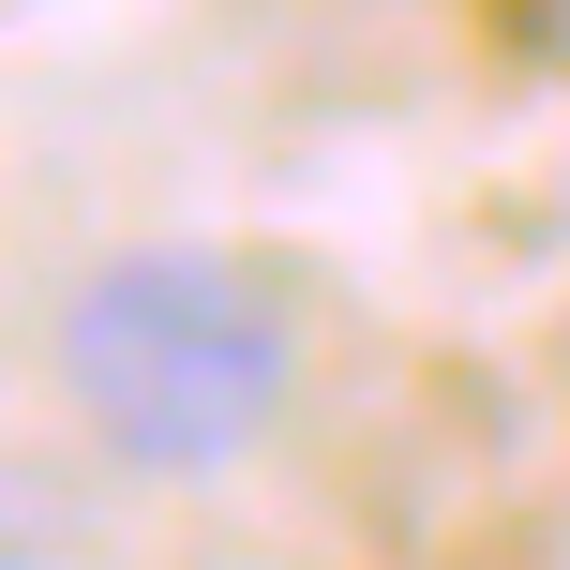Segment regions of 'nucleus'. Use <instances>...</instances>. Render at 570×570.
Returning a JSON list of instances; mask_svg holds the SVG:
<instances>
[{"label": "nucleus", "mask_w": 570, "mask_h": 570, "mask_svg": "<svg viewBox=\"0 0 570 570\" xmlns=\"http://www.w3.org/2000/svg\"><path fill=\"white\" fill-rule=\"evenodd\" d=\"M60 391L120 465L210 481L301 405V315H285L271 271L150 240V256H106L60 301Z\"/></svg>", "instance_id": "nucleus-1"}]
</instances>
